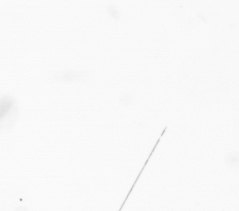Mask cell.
Listing matches in <instances>:
<instances>
[{
	"label": "cell",
	"mask_w": 239,
	"mask_h": 211,
	"mask_svg": "<svg viewBox=\"0 0 239 211\" xmlns=\"http://www.w3.org/2000/svg\"><path fill=\"white\" fill-rule=\"evenodd\" d=\"M14 102L13 99L10 96H5L2 97L1 99L0 105V117L1 120L12 107Z\"/></svg>",
	"instance_id": "1"
},
{
	"label": "cell",
	"mask_w": 239,
	"mask_h": 211,
	"mask_svg": "<svg viewBox=\"0 0 239 211\" xmlns=\"http://www.w3.org/2000/svg\"><path fill=\"white\" fill-rule=\"evenodd\" d=\"M109 11H110V13L111 14H113V16L115 17H119V14L117 13V11L116 10H115V8H114L113 6H110L109 7Z\"/></svg>",
	"instance_id": "2"
},
{
	"label": "cell",
	"mask_w": 239,
	"mask_h": 211,
	"mask_svg": "<svg viewBox=\"0 0 239 211\" xmlns=\"http://www.w3.org/2000/svg\"><path fill=\"white\" fill-rule=\"evenodd\" d=\"M15 211H28V210H27V209L26 208V207H17L16 209L15 210Z\"/></svg>",
	"instance_id": "3"
}]
</instances>
